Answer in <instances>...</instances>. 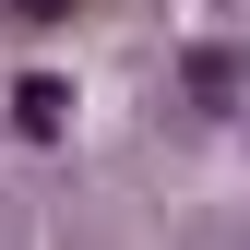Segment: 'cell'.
Instances as JSON below:
<instances>
[{
	"label": "cell",
	"instance_id": "cell-1",
	"mask_svg": "<svg viewBox=\"0 0 250 250\" xmlns=\"http://www.w3.org/2000/svg\"><path fill=\"white\" fill-rule=\"evenodd\" d=\"M12 131H24V143H60V131H72V83H60V72H24V96H12Z\"/></svg>",
	"mask_w": 250,
	"mask_h": 250
},
{
	"label": "cell",
	"instance_id": "cell-2",
	"mask_svg": "<svg viewBox=\"0 0 250 250\" xmlns=\"http://www.w3.org/2000/svg\"><path fill=\"white\" fill-rule=\"evenodd\" d=\"M191 96H203V107H238V48H203V60H191Z\"/></svg>",
	"mask_w": 250,
	"mask_h": 250
},
{
	"label": "cell",
	"instance_id": "cell-3",
	"mask_svg": "<svg viewBox=\"0 0 250 250\" xmlns=\"http://www.w3.org/2000/svg\"><path fill=\"white\" fill-rule=\"evenodd\" d=\"M12 12H24V24H60V12H72V0H12Z\"/></svg>",
	"mask_w": 250,
	"mask_h": 250
}]
</instances>
